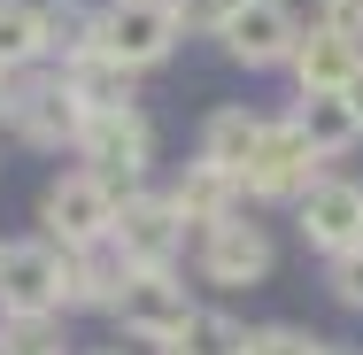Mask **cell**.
I'll return each instance as SVG.
<instances>
[{
    "instance_id": "obj_1",
    "label": "cell",
    "mask_w": 363,
    "mask_h": 355,
    "mask_svg": "<svg viewBox=\"0 0 363 355\" xmlns=\"http://www.w3.org/2000/svg\"><path fill=\"white\" fill-rule=\"evenodd\" d=\"M178 47V8L170 0H108L101 8V55L124 62V70H147Z\"/></svg>"
},
{
    "instance_id": "obj_2",
    "label": "cell",
    "mask_w": 363,
    "mask_h": 355,
    "mask_svg": "<svg viewBox=\"0 0 363 355\" xmlns=\"http://www.w3.org/2000/svg\"><path fill=\"white\" fill-rule=\"evenodd\" d=\"M108 309H116V325H124L132 340H147V348H170V340L194 325V301H186V286L170 278V271H132Z\"/></svg>"
},
{
    "instance_id": "obj_3",
    "label": "cell",
    "mask_w": 363,
    "mask_h": 355,
    "mask_svg": "<svg viewBox=\"0 0 363 355\" xmlns=\"http://www.w3.org/2000/svg\"><path fill=\"white\" fill-rule=\"evenodd\" d=\"M77 147H85V170L101 186H132L155 154V132H147L140 108H108V116H85L77 124Z\"/></svg>"
},
{
    "instance_id": "obj_4",
    "label": "cell",
    "mask_w": 363,
    "mask_h": 355,
    "mask_svg": "<svg viewBox=\"0 0 363 355\" xmlns=\"http://www.w3.org/2000/svg\"><path fill=\"white\" fill-rule=\"evenodd\" d=\"M224 55L232 62H247V70H271V62H294V47H301V23H294L286 0H240L232 16H224Z\"/></svg>"
},
{
    "instance_id": "obj_5",
    "label": "cell",
    "mask_w": 363,
    "mask_h": 355,
    "mask_svg": "<svg viewBox=\"0 0 363 355\" xmlns=\"http://www.w3.org/2000/svg\"><path fill=\"white\" fill-rule=\"evenodd\" d=\"M317 147L301 140L294 124H263V140H255V162H247V193H263V201H301L309 186H317Z\"/></svg>"
},
{
    "instance_id": "obj_6",
    "label": "cell",
    "mask_w": 363,
    "mask_h": 355,
    "mask_svg": "<svg viewBox=\"0 0 363 355\" xmlns=\"http://www.w3.org/2000/svg\"><path fill=\"white\" fill-rule=\"evenodd\" d=\"M47 232L62 240V247H93V240H108V224H116V186H101L93 170H77V178H55L47 186Z\"/></svg>"
},
{
    "instance_id": "obj_7",
    "label": "cell",
    "mask_w": 363,
    "mask_h": 355,
    "mask_svg": "<svg viewBox=\"0 0 363 355\" xmlns=\"http://www.w3.org/2000/svg\"><path fill=\"white\" fill-rule=\"evenodd\" d=\"M0 309H8V317H47V309H62V255H55L47 240L0 247Z\"/></svg>"
},
{
    "instance_id": "obj_8",
    "label": "cell",
    "mask_w": 363,
    "mask_h": 355,
    "mask_svg": "<svg viewBox=\"0 0 363 355\" xmlns=\"http://www.w3.org/2000/svg\"><path fill=\"white\" fill-rule=\"evenodd\" d=\"M108 240H116V255L132 271H170V255L186 240V216L170 209V201H124L116 224H108Z\"/></svg>"
},
{
    "instance_id": "obj_9",
    "label": "cell",
    "mask_w": 363,
    "mask_h": 355,
    "mask_svg": "<svg viewBox=\"0 0 363 355\" xmlns=\"http://www.w3.org/2000/svg\"><path fill=\"white\" fill-rule=\"evenodd\" d=\"M301 232H309V247H325V255L363 247V186L356 178H317V186L301 193Z\"/></svg>"
},
{
    "instance_id": "obj_10",
    "label": "cell",
    "mask_w": 363,
    "mask_h": 355,
    "mask_svg": "<svg viewBox=\"0 0 363 355\" xmlns=\"http://www.w3.org/2000/svg\"><path fill=\"white\" fill-rule=\"evenodd\" d=\"M8 116H16V132L31 147H62V140H77V124H85V108H77V93L62 77H39V85L8 93Z\"/></svg>"
},
{
    "instance_id": "obj_11",
    "label": "cell",
    "mask_w": 363,
    "mask_h": 355,
    "mask_svg": "<svg viewBox=\"0 0 363 355\" xmlns=\"http://www.w3.org/2000/svg\"><path fill=\"white\" fill-rule=\"evenodd\" d=\"M201 271L217 286H255L271 271V240H263V224H240V216H224L209 224V240H201Z\"/></svg>"
},
{
    "instance_id": "obj_12",
    "label": "cell",
    "mask_w": 363,
    "mask_h": 355,
    "mask_svg": "<svg viewBox=\"0 0 363 355\" xmlns=\"http://www.w3.org/2000/svg\"><path fill=\"white\" fill-rule=\"evenodd\" d=\"M132 278V263L116 255V240H93V247H70L62 255V309H108Z\"/></svg>"
},
{
    "instance_id": "obj_13",
    "label": "cell",
    "mask_w": 363,
    "mask_h": 355,
    "mask_svg": "<svg viewBox=\"0 0 363 355\" xmlns=\"http://www.w3.org/2000/svg\"><path fill=\"white\" fill-rule=\"evenodd\" d=\"M62 85L77 93V108L85 116H108V108H132V70L124 62H108V55H85L62 70Z\"/></svg>"
},
{
    "instance_id": "obj_14",
    "label": "cell",
    "mask_w": 363,
    "mask_h": 355,
    "mask_svg": "<svg viewBox=\"0 0 363 355\" xmlns=\"http://www.w3.org/2000/svg\"><path fill=\"white\" fill-rule=\"evenodd\" d=\"M232 193H240V178H232V170H217V162H194V170L178 178L170 209L186 216V224H224V216H232Z\"/></svg>"
},
{
    "instance_id": "obj_15",
    "label": "cell",
    "mask_w": 363,
    "mask_h": 355,
    "mask_svg": "<svg viewBox=\"0 0 363 355\" xmlns=\"http://www.w3.org/2000/svg\"><path fill=\"white\" fill-rule=\"evenodd\" d=\"M255 140H263V116H247V108H217L209 132H201V162H217V170H232V178H247Z\"/></svg>"
},
{
    "instance_id": "obj_16",
    "label": "cell",
    "mask_w": 363,
    "mask_h": 355,
    "mask_svg": "<svg viewBox=\"0 0 363 355\" xmlns=\"http://www.w3.org/2000/svg\"><path fill=\"white\" fill-rule=\"evenodd\" d=\"M356 47L348 39H333V31H317V39H301L294 47V77H301V93H340L348 77H356Z\"/></svg>"
},
{
    "instance_id": "obj_17",
    "label": "cell",
    "mask_w": 363,
    "mask_h": 355,
    "mask_svg": "<svg viewBox=\"0 0 363 355\" xmlns=\"http://www.w3.org/2000/svg\"><path fill=\"white\" fill-rule=\"evenodd\" d=\"M294 132L317 147V154H340V147H356V108L340 101V93H301V116H294Z\"/></svg>"
},
{
    "instance_id": "obj_18",
    "label": "cell",
    "mask_w": 363,
    "mask_h": 355,
    "mask_svg": "<svg viewBox=\"0 0 363 355\" xmlns=\"http://www.w3.org/2000/svg\"><path fill=\"white\" fill-rule=\"evenodd\" d=\"M39 16H47V47H55L62 62L101 55V8H85V0H47Z\"/></svg>"
},
{
    "instance_id": "obj_19",
    "label": "cell",
    "mask_w": 363,
    "mask_h": 355,
    "mask_svg": "<svg viewBox=\"0 0 363 355\" xmlns=\"http://www.w3.org/2000/svg\"><path fill=\"white\" fill-rule=\"evenodd\" d=\"M47 55V16H39V0H0V77L23 70V62H39Z\"/></svg>"
},
{
    "instance_id": "obj_20",
    "label": "cell",
    "mask_w": 363,
    "mask_h": 355,
    "mask_svg": "<svg viewBox=\"0 0 363 355\" xmlns=\"http://www.w3.org/2000/svg\"><path fill=\"white\" fill-rule=\"evenodd\" d=\"M162 355H247V332H240L232 317H217V309H209V317L194 309V325H186Z\"/></svg>"
},
{
    "instance_id": "obj_21",
    "label": "cell",
    "mask_w": 363,
    "mask_h": 355,
    "mask_svg": "<svg viewBox=\"0 0 363 355\" xmlns=\"http://www.w3.org/2000/svg\"><path fill=\"white\" fill-rule=\"evenodd\" d=\"M0 355H62V325L55 317H8L0 325Z\"/></svg>"
},
{
    "instance_id": "obj_22",
    "label": "cell",
    "mask_w": 363,
    "mask_h": 355,
    "mask_svg": "<svg viewBox=\"0 0 363 355\" xmlns=\"http://www.w3.org/2000/svg\"><path fill=\"white\" fill-rule=\"evenodd\" d=\"M247 355H325V348L294 325H263V332H247Z\"/></svg>"
},
{
    "instance_id": "obj_23",
    "label": "cell",
    "mask_w": 363,
    "mask_h": 355,
    "mask_svg": "<svg viewBox=\"0 0 363 355\" xmlns=\"http://www.w3.org/2000/svg\"><path fill=\"white\" fill-rule=\"evenodd\" d=\"M317 31H333V39L356 47L363 39V0H325V8H317Z\"/></svg>"
},
{
    "instance_id": "obj_24",
    "label": "cell",
    "mask_w": 363,
    "mask_h": 355,
    "mask_svg": "<svg viewBox=\"0 0 363 355\" xmlns=\"http://www.w3.org/2000/svg\"><path fill=\"white\" fill-rule=\"evenodd\" d=\"M333 293H340L348 309H363V247H348V255H333Z\"/></svg>"
},
{
    "instance_id": "obj_25",
    "label": "cell",
    "mask_w": 363,
    "mask_h": 355,
    "mask_svg": "<svg viewBox=\"0 0 363 355\" xmlns=\"http://www.w3.org/2000/svg\"><path fill=\"white\" fill-rule=\"evenodd\" d=\"M178 8V23H201V31H224V16L240 8V0H170Z\"/></svg>"
},
{
    "instance_id": "obj_26",
    "label": "cell",
    "mask_w": 363,
    "mask_h": 355,
    "mask_svg": "<svg viewBox=\"0 0 363 355\" xmlns=\"http://www.w3.org/2000/svg\"><path fill=\"white\" fill-rule=\"evenodd\" d=\"M340 101H348V108H356V124H363V62H356V77H348V85H340Z\"/></svg>"
},
{
    "instance_id": "obj_27",
    "label": "cell",
    "mask_w": 363,
    "mask_h": 355,
    "mask_svg": "<svg viewBox=\"0 0 363 355\" xmlns=\"http://www.w3.org/2000/svg\"><path fill=\"white\" fill-rule=\"evenodd\" d=\"M0 108H8V77H0Z\"/></svg>"
},
{
    "instance_id": "obj_28",
    "label": "cell",
    "mask_w": 363,
    "mask_h": 355,
    "mask_svg": "<svg viewBox=\"0 0 363 355\" xmlns=\"http://www.w3.org/2000/svg\"><path fill=\"white\" fill-rule=\"evenodd\" d=\"M93 355H116V348H93Z\"/></svg>"
}]
</instances>
